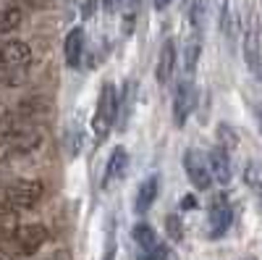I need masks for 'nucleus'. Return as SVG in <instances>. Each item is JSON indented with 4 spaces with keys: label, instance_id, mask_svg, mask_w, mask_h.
<instances>
[{
    "label": "nucleus",
    "instance_id": "obj_1",
    "mask_svg": "<svg viewBox=\"0 0 262 260\" xmlns=\"http://www.w3.org/2000/svg\"><path fill=\"white\" fill-rule=\"evenodd\" d=\"M32 48L24 39L0 42V87H18L27 82Z\"/></svg>",
    "mask_w": 262,
    "mask_h": 260
},
{
    "label": "nucleus",
    "instance_id": "obj_2",
    "mask_svg": "<svg viewBox=\"0 0 262 260\" xmlns=\"http://www.w3.org/2000/svg\"><path fill=\"white\" fill-rule=\"evenodd\" d=\"M45 145V132L34 129H3L0 132V166L27 158Z\"/></svg>",
    "mask_w": 262,
    "mask_h": 260
},
{
    "label": "nucleus",
    "instance_id": "obj_3",
    "mask_svg": "<svg viewBox=\"0 0 262 260\" xmlns=\"http://www.w3.org/2000/svg\"><path fill=\"white\" fill-rule=\"evenodd\" d=\"M45 197V184L39 179H16L0 187V210L24 213L32 210Z\"/></svg>",
    "mask_w": 262,
    "mask_h": 260
},
{
    "label": "nucleus",
    "instance_id": "obj_4",
    "mask_svg": "<svg viewBox=\"0 0 262 260\" xmlns=\"http://www.w3.org/2000/svg\"><path fill=\"white\" fill-rule=\"evenodd\" d=\"M50 100L42 95H29L18 100L13 108L0 113V132L3 129H34L42 118L50 113Z\"/></svg>",
    "mask_w": 262,
    "mask_h": 260
},
{
    "label": "nucleus",
    "instance_id": "obj_5",
    "mask_svg": "<svg viewBox=\"0 0 262 260\" xmlns=\"http://www.w3.org/2000/svg\"><path fill=\"white\" fill-rule=\"evenodd\" d=\"M48 226L45 224H21L8 239L0 242V250H6L11 257H32L42 245H48Z\"/></svg>",
    "mask_w": 262,
    "mask_h": 260
},
{
    "label": "nucleus",
    "instance_id": "obj_6",
    "mask_svg": "<svg viewBox=\"0 0 262 260\" xmlns=\"http://www.w3.org/2000/svg\"><path fill=\"white\" fill-rule=\"evenodd\" d=\"M118 111H121V95L116 90V84L105 82L102 90L97 95V105H95V118H92V129H95V137L97 142H102L111 129L116 126L118 121Z\"/></svg>",
    "mask_w": 262,
    "mask_h": 260
},
{
    "label": "nucleus",
    "instance_id": "obj_7",
    "mask_svg": "<svg viewBox=\"0 0 262 260\" xmlns=\"http://www.w3.org/2000/svg\"><path fill=\"white\" fill-rule=\"evenodd\" d=\"M242 53H244V63L254 79L262 82V45H259V21L254 16V11L247 13L244 21V32H242Z\"/></svg>",
    "mask_w": 262,
    "mask_h": 260
},
{
    "label": "nucleus",
    "instance_id": "obj_8",
    "mask_svg": "<svg viewBox=\"0 0 262 260\" xmlns=\"http://www.w3.org/2000/svg\"><path fill=\"white\" fill-rule=\"evenodd\" d=\"M184 171H186V176L191 182L194 189H210L212 187V171H210V163H207V155L200 153V150H186L184 153Z\"/></svg>",
    "mask_w": 262,
    "mask_h": 260
},
{
    "label": "nucleus",
    "instance_id": "obj_9",
    "mask_svg": "<svg viewBox=\"0 0 262 260\" xmlns=\"http://www.w3.org/2000/svg\"><path fill=\"white\" fill-rule=\"evenodd\" d=\"M196 105V90H194V82L191 76H184L176 84V92H173V124L184 126Z\"/></svg>",
    "mask_w": 262,
    "mask_h": 260
},
{
    "label": "nucleus",
    "instance_id": "obj_10",
    "mask_svg": "<svg viewBox=\"0 0 262 260\" xmlns=\"http://www.w3.org/2000/svg\"><path fill=\"white\" fill-rule=\"evenodd\" d=\"M231 221H233L231 203L223 197V194H217V197L210 203V208H207V224H210V236L212 239L223 236L231 229Z\"/></svg>",
    "mask_w": 262,
    "mask_h": 260
},
{
    "label": "nucleus",
    "instance_id": "obj_11",
    "mask_svg": "<svg viewBox=\"0 0 262 260\" xmlns=\"http://www.w3.org/2000/svg\"><path fill=\"white\" fill-rule=\"evenodd\" d=\"M128 171V153L126 147H113L111 155H107V163H105V173H102V189H111L116 187Z\"/></svg>",
    "mask_w": 262,
    "mask_h": 260
},
{
    "label": "nucleus",
    "instance_id": "obj_12",
    "mask_svg": "<svg viewBox=\"0 0 262 260\" xmlns=\"http://www.w3.org/2000/svg\"><path fill=\"white\" fill-rule=\"evenodd\" d=\"M207 163H210V171H212V179L217 184H228L231 176H233V168H231V155L226 147H212L207 153Z\"/></svg>",
    "mask_w": 262,
    "mask_h": 260
},
{
    "label": "nucleus",
    "instance_id": "obj_13",
    "mask_svg": "<svg viewBox=\"0 0 262 260\" xmlns=\"http://www.w3.org/2000/svg\"><path fill=\"white\" fill-rule=\"evenodd\" d=\"M173 71H176V42L173 39H165L160 45V53H158V66H155V76H158V84H168L173 79Z\"/></svg>",
    "mask_w": 262,
    "mask_h": 260
},
{
    "label": "nucleus",
    "instance_id": "obj_14",
    "mask_svg": "<svg viewBox=\"0 0 262 260\" xmlns=\"http://www.w3.org/2000/svg\"><path fill=\"white\" fill-rule=\"evenodd\" d=\"M158 192H160V179L152 173V176H147L139 187H137V197H134V210L142 215V213H147L152 205H155V200H158Z\"/></svg>",
    "mask_w": 262,
    "mask_h": 260
},
{
    "label": "nucleus",
    "instance_id": "obj_15",
    "mask_svg": "<svg viewBox=\"0 0 262 260\" xmlns=\"http://www.w3.org/2000/svg\"><path fill=\"white\" fill-rule=\"evenodd\" d=\"M63 53H66L69 69H79L81 66V58H84V29L81 27H74L69 34H66Z\"/></svg>",
    "mask_w": 262,
    "mask_h": 260
},
{
    "label": "nucleus",
    "instance_id": "obj_16",
    "mask_svg": "<svg viewBox=\"0 0 262 260\" xmlns=\"http://www.w3.org/2000/svg\"><path fill=\"white\" fill-rule=\"evenodd\" d=\"M200 55H202V34L191 32L189 39H186V45H184V71H186V76H194L196 63H200Z\"/></svg>",
    "mask_w": 262,
    "mask_h": 260
},
{
    "label": "nucleus",
    "instance_id": "obj_17",
    "mask_svg": "<svg viewBox=\"0 0 262 260\" xmlns=\"http://www.w3.org/2000/svg\"><path fill=\"white\" fill-rule=\"evenodd\" d=\"M131 236H134V242H137V247L142 250V255H147V252H152L160 242H158V234H155V229H152L147 221H139L134 229H131Z\"/></svg>",
    "mask_w": 262,
    "mask_h": 260
},
{
    "label": "nucleus",
    "instance_id": "obj_18",
    "mask_svg": "<svg viewBox=\"0 0 262 260\" xmlns=\"http://www.w3.org/2000/svg\"><path fill=\"white\" fill-rule=\"evenodd\" d=\"M21 24V11L18 8H0V37L13 32Z\"/></svg>",
    "mask_w": 262,
    "mask_h": 260
},
{
    "label": "nucleus",
    "instance_id": "obj_19",
    "mask_svg": "<svg viewBox=\"0 0 262 260\" xmlns=\"http://www.w3.org/2000/svg\"><path fill=\"white\" fill-rule=\"evenodd\" d=\"M244 182H247L257 194H262V163H257V161H249V163H247V168H244Z\"/></svg>",
    "mask_w": 262,
    "mask_h": 260
},
{
    "label": "nucleus",
    "instance_id": "obj_20",
    "mask_svg": "<svg viewBox=\"0 0 262 260\" xmlns=\"http://www.w3.org/2000/svg\"><path fill=\"white\" fill-rule=\"evenodd\" d=\"M18 213H11V210H0V242L8 239V236L18 229Z\"/></svg>",
    "mask_w": 262,
    "mask_h": 260
},
{
    "label": "nucleus",
    "instance_id": "obj_21",
    "mask_svg": "<svg viewBox=\"0 0 262 260\" xmlns=\"http://www.w3.org/2000/svg\"><path fill=\"white\" fill-rule=\"evenodd\" d=\"M165 231H168L170 242H184V221L179 218L176 213H170L165 218Z\"/></svg>",
    "mask_w": 262,
    "mask_h": 260
},
{
    "label": "nucleus",
    "instance_id": "obj_22",
    "mask_svg": "<svg viewBox=\"0 0 262 260\" xmlns=\"http://www.w3.org/2000/svg\"><path fill=\"white\" fill-rule=\"evenodd\" d=\"M217 139H221V147H226V150H233L238 145V134L233 132L231 126H226V124L217 126Z\"/></svg>",
    "mask_w": 262,
    "mask_h": 260
},
{
    "label": "nucleus",
    "instance_id": "obj_23",
    "mask_svg": "<svg viewBox=\"0 0 262 260\" xmlns=\"http://www.w3.org/2000/svg\"><path fill=\"white\" fill-rule=\"evenodd\" d=\"M142 260H179V257H176V252H173L168 245H158L152 252L142 255Z\"/></svg>",
    "mask_w": 262,
    "mask_h": 260
},
{
    "label": "nucleus",
    "instance_id": "obj_24",
    "mask_svg": "<svg viewBox=\"0 0 262 260\" xmlns=\"http://www.w3.org/2000/svg\"><path fill=\"white\" fill-rule=\"evenodd\" d=\"M95 8H97V0H81V16L84 18H92Z\"/></svg>",
    "mask_w": 262,
    "mask_h": 260
},
{
    "label": "nucleus",
    "instance_id": "obj_25",
    "mask_svg": "<svg viewBox=\"0 0 262 260\" xmlns=\"http://www.w3.org/2000/svg\"><path fill=\"white\" fill-rule=\"evenodd\" d=\"M102 260H116V239H113V234L107 236V245H105V255Z\"/></svg>",
    "mask_w": 262,
    "mask_h": 260
},
{
    "label": "nucleus",
    "instance_id": "obj_26",
    "mask_svg": "<svg viewBox=\"0 0 262 260\" xmlns=\"http://www.w3.org/2000/svg\"><path fill=\"white\" fill-rule=\"evenodd\" d=\"M210 6L215 8V13H217V18H221L226 11H228V0H210Z\"/></svg>",
    "mask_w": 262,
    "mask_h": 260
},
{
    "label": "nucleus",
    "instance_id": "obj_27",
    "mask_svg": "<svg viewBox=\"0 0 262 260\" xmlns=\"http://www.w3.org/2000/svg\"><path fill=\"white\" fill-rule=\"evenodd\" d=\"M181 208L184 210H194L196 208V197H194V194H184V197H181Z\"/></svg>",
    "mask_w": 262,
    "mask_h": 260
},
{
    "label": "nucleus",
    "instance_id": "obj_28",
    "mask_svg": "<svg viewBox=\"0 0 262 260\" xmlns=\"http://www.w3.org/2000/svg\"><path fill=\"white\" fill-rule=\"evenodd\" d=\"M254 124H257V129H259V134H262V103H254Z\"/></svg>",
    "mask_w": 262,
    "mask_h": 260
},
{
    "label": "nucleus",
    "instance_id": "obj_29",
    "mask_svg": "<svg viewBox=\"0 0 262 260\" xmlns=\"http://www.w3.org/2000/svg\"><path fill=\"white\" fill-rule=\"evenodd\" d=\"M118 6H121V0H102V8H105L107 13H113Z\"/></svg>",
    "mask_w": 262,
    "mask_h": 260
},
{
    "label": "nucleus",
    "instance_id": "obj_30",
    "mask_svg": "<svg viewBox=\"0 0 262 260\" xmlns=\"http://www.w3.org/2000/svg\"><path fill=\"white\" fill-rule=\"evenodd\" d=\"M170 6V0H155V8L158 11H163V8H168Z\"/></svg>",
    "mask_w": 262,
    "mask_h": 260
},
{
    "label": "nucleus",
    "instance_id": "obj_31",
    "mask_svg": "<svg viewBox=\"0 0 262 260\" xmlns=\"http://www.w3.org/2000/svg\"><path fill=\"white\" fill-rule=\"evenodd\" d=\"M48 260H69V255H63V252H60V255H53V257H48Z\"/></svg>",
    "mask_w": 262,
    "mask_h": 260
},
{
    "label": "nucleus",
    "instance_id": "obj_32",
    "mask_svg": "<svg viewBox=\"0 0 262 260\" xmlns=\"http://www.w3.org/2000/svg\"><path fill=\"white\" fill-rule=\"evenodd\" d=\"M0 113H3V103H0Z\"/></svg>",
    "mask_w": 262,
    "mask_h": 260
},
{
    "label": "nucleus",
    "instance_id": "obj_33",
    "mask_svg": "<svg viewBox=\"0 0 262 260\" xmlns=\"http://www.w3.org/2000/svg\"><path fill=\"white\" fill-rule=\"evenodd\" d=\"M259 203H262V194H259Z\"/></svg>",
    "mask_w": 262,
    "mask_h": 260
},
{
    "label": "nucleus",
    "instance_id": "obj_34",
    "mask_svg": "<svg viewBox=\"0 0 262 260\" xmlns=\"http://www.w3.org/2000/svg\"><path fill=\"white\" fill-rule=\"evenodd\" d=\"M247 260H254V257H247Z\"/></svg>",
    "mask_w": 262,
    "mask_h": 260
}]
</instances>
